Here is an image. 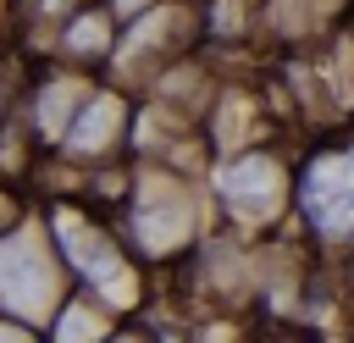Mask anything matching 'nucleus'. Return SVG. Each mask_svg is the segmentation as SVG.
<instances>
[{
	"label": "nucleus",
	"instance_id": "obj_1",
	"mask_svg": "<svg viewBox=\"0 0 354 343\" xmlns=\"http://www.w3.org/2000/svg\"><path fill=\"white\" fill-rule=\"evenodd\" d=\"M299 205L326 238H348L354 232V160L348 155H326L315 172H304Z\"/></svg>",
	"mask_w": 354,
	"mask_h": 343
},
{
	"label": "nucleus",
	"instance_id": "obj_2",
	"mask_svg": "<svg viewBox=\"0 0 354 343\" xmlns=\"http://www.w3.org/2000/svg\"><path fill=\"white\" fill-rule=\"evenodd\" d=\"M105 127H116V100L111 94H94L77 111V122H66V138H72V149H100L105 144Z\"/></svg>",
	"mask_w": 354,
	"mask_h": 343
},
{
	"label": "nucleus",
	"instance_id": "obj_3",
	"mask_svg": "<svg viewBox=\"0 0 354 343\" xmlns=\"http://www.w3.org/2000/svg\"><path fill=\"white\" fill-rule=\"evenodd\" d=\"M66 50H77V55H105L111 50V17L105 11H77L72 22H66Z\"/></svg>",
	"mask_w": 354,
	"mask_h": 343
}]
</instances>
